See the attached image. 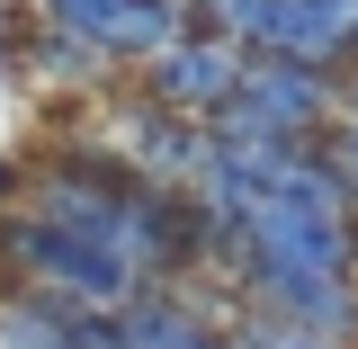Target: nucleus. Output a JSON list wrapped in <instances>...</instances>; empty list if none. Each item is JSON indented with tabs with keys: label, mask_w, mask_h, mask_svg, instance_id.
I'll use <instances>...</instances> for the list:
<instances>
[{
	"label": "nucleus",
	"mask_w": 358,
	"mask_h": 349,
	"mask_svg": "<svg viewBox=\"0 0 358 349\" xmlns=\"http://www.w3.org/2000/svg\"><path fill=\"white\" fill-rule=\"evenodd\" d=\"M242 45H224V36H206V27H188V36H171L152 63H143V99H162L171 117H188V126H215L224 108H233V90H242Z\"/></svg>",
	"instance_id": "20e7f679"
},
{
	"label": "nucleus",
	"mask_w": 358,
	"mask_h": 349,
	"mask_svg": "<svg viewBox=\"0 0 358 349\" xmlns=\"http://www.w3.org/2000/svg\"><path fill=\"white\" fill-rule=\"evenodd\" d=\"M36 18H63L108 63H152L171 36H188V0H36Z\"/></svg>",
	"instance_id": "39448f33"
},
{
	"label": "nucleus",
	"mask_w": 358,
	"mask_h": 349,
	"mask_svg": "<svg viewBox=\"0 0 358 349\" xmlns=\"http://www.w3.org/2000/svg\"><path fill=\"white\" fill-rule=\"evenodd\" d=\"M0 296H45L63 313H126L143 296V269L72 224H45L27 206H0Z\"/></svg>",
	"instance_id": "f257e3e1"
},
{
	"label": "nucleus",
	"mask_w": 358,
	"mask_h": 349,
	"mask_svg": "<svg viewBox=\"0 0 358 349\" xmlns=\"http://www.w3.org/2000/svg\"><path fill=\"white\" fill-rule=\"evenodd\" d=\"M81 313L45 305V296H0V349H72Z\"/></svg>",
	"instance_id": "1a4fd4ad"
},
{
	"label": "nucleus",
	"mask_w": 358,
	"mask_h": 349,
	"mask_svg": "<svg viewBox=\"0 0 358 349\" xmlns=\"http://www.w3.org/2000/svg\"><path fill=\"white\" fill-rule=\"evenodd\" d=\"M224 341L233 349H341V341H322L313 322H287V313H268V305H233Z\"/></svg>",
	"instance_id": "9d476101"
},
{
	"label": "nucleus",
	"mask_w": 358,
	"mask_h": 349,
	"mask_svg": "<svg viewBox=\"0 0 358 349\" xmlns=\"http://www.w3.org/2000/svg\"><path fill=\"white\" fill-rule=\"evenodd\" d=\"M322 126H341V81L313 63H287V54H251L233 108L206 134L215 143H322Z\"/></svg>",
	"instance_id": "f03ea898"
},
{
	"label": "nucleus",
	"mask_w": 358,
	"mask_h": 349,
	"mask_svg": "<svg viewBox=\"0 0 358 349\" xmlns=\"http://www.w3.org/2000/svg\"><path fill=\"white\" fill-rule=\"evenodd\" d=\"M188 27L242 45V54H268V36H278V0H188Z\"/></svg>",
	"instance_id": "6e6552de"
},
{
	"label": "nucleus",
	"mask_w": 358,
	"mask_h": 349,
	"mask_svg": "<svg viewBox=\"0 0 358 349\" xmlns=\"http://www.w3.org/2000/svg\"><path fill=\"white\" fill-rule=\"evenodd\" d=\"M9 54H18V81H36V90H108L117 81V63H108L90 36H72L63 18H36Z\"/></svg>",
	"instance_id": "0eeeda50"
},
{
	"label": "nucleus",
	"mask_w": 358,
	"mask_h": 349,
	"mask_svg": "<svg viewBox=\"0 0 358 349\" xmlns=\"http://www.w3.org/2000/svg\"><path fill=\"white\" fill-rule=\"evenodd\" d=\"M99 143H108L143 188H179V197L197 188V171H206V126L171 117V108L143 99V90H126V99L99 108Z\"/></svg>",
	"instance_id": "7ed1b4c3"
},
{
	"label": "nucleus",
	"mask_w": 358,
	"mask_h": 349,
	"mask_svg": "<svg viewBox=\"0 0 358 349\" xmlns=\"http://www.w3.org/2000/svg\"><path fill=\"white\" fill-rule=\"evenodd\" d=\"M268 54L313 63V72H358V0H278V36Z\"/></svg>",
	"instance_id": "423d86ee"
},
{
	"label": "nucleus",
	"mask_w": 358,
	"mask_h": 349,
	"mask_svg": "<svg viewBox=\"0 0 358 349\" xmlns=\"http://www.w3.org/2000/svg\"><path fill=\"white\" fill-rule=\"evenodd\" d=\"M322 162L341 171V188H350V206H358V126H322Z\"/></svg>",
	"instance_id": "9b49d317"
}]
</instances>
